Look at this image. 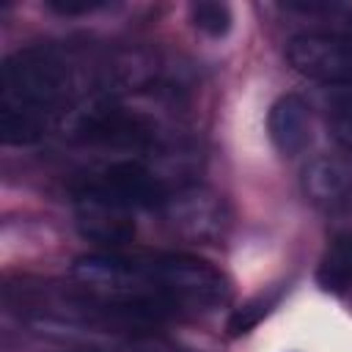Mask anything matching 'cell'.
Returning <instances> with one entry per match:
<instances>
[{"label": "cell", "instance_id": "6da1fadb", "mask_svg": "<svg viewBox=\"0 0 352 352\" xmlns=\"http://www.w3.org/2000/svg\"><path fill=\"white\" fill-rule=\"evenodd\" d=\"M66 94L69 66L55 47L33 44L8 55L0 72V140L6 146L41 140Z\"/></svg>", "mask_w": 352, "mask_h": 352}, {"label": "cell", "instance_id": "7a4b0ae2", "mask_svg": "<svg viewBox=\"0 0 352 352\" xmlns=\"http://www.w3.org/2000/svg\"><path fill=\"white\" fill-rule=\"evenodd\" d=\"M151 292L176 314H212L231 300V280L212 261L192 253L140 256Z\"/></svg>", "mask_w": 352, "mask_h": 352}, {"label": "cell", "instance_id": "3957f363", "mask_svg": "<svg viewBox=\"0 0 352 352\" xmlns=\"http://www.w3.org/2000/svg\"><path fill=\"white\" fill-rule=\"evenodd\" d=\"M286 60L297 74L314 82H352V38L341 33H297L286 44Z\"/></svg>", "mask_w": 352, "mask_h": 352}, {"label": "cell", "instance_id": "277c9868", "mask_svg": "<svg viewBox=\"0 0 352 352\" xmlns=\"http://www.w3.org/2000/svg\"><path fill=\"white\" fill-rule=\"evenodd\" d=\"M80 190L99 195V198H104L116 206H124L129 212L132 209H162V204L170 195L165 190V184L138 160L110 162L107 168H102L99 173L85 179V184Z\"/></svg>", "mask_w": 352, "mask_h": 352}, {"label": "cell", "instance_id": "5b68a950", "mask_svg": "<svg viewBox=\"0 0 352 352\" xmlns=\"http://www.w3.org/2000/svg\"><path fill=\"white\" fill-rule=\"evenodd\" d=\"M160 212L173 234L192 242H212L226 228L223 201L204 187H184L170 192Z\"/></svg>", "mask_w": 352, "mask_h": 352}, {"label": "cell", "instance_id": "8992f818", "mask_svg": "<svg viewBox=\"0 0 352 352\" xmlns=\"http://www.w3.org/2000/svg\"><path fill=\"white\" fill-rule=\"evenodd\" d=\"M74 223L88 242H96L102 248H124L135 239V220L129 209L82 190H77L74 198Z\"/></svg>", "mask_w": 352, "mask_h": 352}, {"label": "cell", "instance_id": "52a82bcc", "mask_svg": "<svg viewBox=\"0 0 352 352\" xmlns=\"http://www.w3.org/2000/svg\"><path fill=\"white\" fill-rule=\"evenodd\" d=\"M267 132H270L272 146L283 157H297L308 151L314 140V121H311L308 102L297 94L278 96L267 116Z\"/></svg>", "mask_w": 352, "mask_h": 352}, {"label": "cell", "instance_id": "ba28073f", "mask_svg": "<svg viewBox=\"0 0 352 352\" xmlns=\"http://www.w3.org/2000/svg\"><path fill=\"white\" fill-rule=\"evenodd\" d=\"M80 132L88 140H99L110 146H143L154 135L146 118L121 107H96L94 113L85 116Z\"/></svg>", "mask_w": 352, "mask_h": 352}, {"label": "cell", "instance_id": "9c48e42d", "mask_svg": "<svg viewBox=\"0 0 352 352\" xmlns=\"http://www.w3.org/2000/svg\"><path fill=\"white\" fill-rule=\"evenodd\" d=\"M316 286L327 294H344L352 289V234L330 239L316 264Z\"/></svg>", "mask_w": 352, "mask_h": 352}, {"label": "cell", "instance_id": "30bf717a", "mask_svg": "<svg viewBox=\"0 0 352 352\" xmlns=\"http://www.w3.org/2000/svg\"><path fill=\"white\" fill-rule=\"evenodd\" d=\"M352 187V173L341 160L333 157H319L305 168V192L314 201H338L349 192Z\"/></svg>", "mask_w": 352, "mask_h": 352}, {"label": "cell", "instance_id": "8fae6325", "mask_svg": "<svg viewBox=\"0 0 352 352\" xmlns=\"http://www.w3.org/2000/svg\"><path fill=\"white\" fill-rule=\"evenodd\" d=\"M280 294H283V289L278 286V289H267V292H258L256 297H250V300H245L239 308H234V314L228 316V336H245V333H250L275 305H278V300H280Z\"/></svg>", "mask_w": 352, "mask_h": 352}, {"label": "cell", "instance_id": "7c38bea8", "mask_svg": "<svg viewBox=\"0 0 352 352\" xmlns=\"http://www.w3.org/2000/svg\"><path fill=\"white\" fill-rule=\"evenodd\" d=\"M190 22L195 30L206 33L209 38H223L231 30V8L217 0H198L190 6Z\"/></svg>", "mask_w": 352, "mask_h": 352}, {"label": "cell", "instance_id": "4fadbf2b", "mask_svg": "<svg viewBox=\"0 0 352 352\" xmlns=\"http://www.w3.org/2000/svg\"><path fill=\"white\" fill-rule=\"evenodd\" d=\"M47 8L74 16V14H91V11L107 8V0H47Z\"/></svg>", "mask_w": 352, "mask_h": 352}, {"label": "cell", "instance_id": "5bb4252c", "mask_svg": "<svg viewBox=\"0 0 352 352\" xmlns=\"http://www.w3.org/2000/svg\"><path fill=\"white\" fill-rule=\"evenodd\" d=\"M333 132H336V138L344 146L352 148V102H346V104H341L336 110V116H333Z\"/></svg>", "mask_w": 352, "mask_h": 352}]
</instances>
